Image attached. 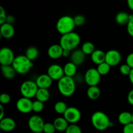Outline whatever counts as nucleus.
<instances>
[{
  "instance_id": "obj_21",
  "label": "nucleus",
  "mask_w": 133,
  "mask_h": 133,
  "mask_svg": "<svg viewBox=\"0 0 133 133\" xmlns=\"http://www.w3.org/2000/svg\"><path fill=\"white\" fill-rule=\"evenodd\" d=\"M1 73L5 78L7 79H12L16 77L17 72L12 65H6L1 66Z\"/></svg>"
},
{
  "instance_id": "obj_45",
  "label": "nucleus",
  "mask_w": 133,
  "mask_h": 133,
  "mask_svg": "<svg viewBox=\"0 0 133 133\" xmlns=\"http://www.w3.org/2000/svg\"><path fill=\"white\" fill-rule=\"evenodd\" d=\"M129 81L131 84L133 85V68H132L129 75Z\"/></svg>"
},
{
  "instance_id": "obj_35",
  "label": "nucleus",
  "mask_w": 133,
  "mask_h": 133,
  "mask_svg": "<svg viewBox=\"0 0 133 133\" xmlns=\"http://www.w3.org/2000/svg\"><path fill=\"white\" fill-rule=\"evenodd\" d=\"M11 100V97L9 94L3 93L0 95V103L1 105H6L10 103Z\"/></svg>"
},
{
  "instance_id": "obj_42",
  "label": "nucleus",
  "mask_w": 133,
  "mask_h": 133,
  "mask_svg": "<svg viewBox=\"0 0 133 133\" xmlns=\"http://www.w3.org/2000/svg\"><path fill=\"white\" fill-rule=\"evenodd\" d=\"M16 19L12 15H9L7 16V18H6V22L8 23H10V24H14V22H15Z\"/></svg>"
},
{
  "instance_id": "obj_17",
  "label": "nucleus",
  "mask_w": 133,
  "mask_h": 133,
  "mask_svg": "<svg viewBox=\"0 0 133 133\" xmlns=\"http://www.w3.org/2000/svg\"><path fill=\"white\" fill-rule=\"evenodd\" d=\"M36 83L39 88H49L53 83V79L49 76L48 74H42L37 77Z\"/></svg>"
},
{
  "instance_id": "obj_10",
  "label": "nucleus",
  "mask_w": 133,
  "mask_h": 133,
  "mask_svg": "<svg viewBox=\"0 0 133 133\" xmlns=\"http://www.w3.org/2000/svg\"><path fill=\"white\" fill-rule=\"evenodd\" d=\"M15 57L14 52L10 48L4 47L0 50V64L1 66L12 65Z\"/></svg>"
},
{
  "instance_id": "obj_22",
  "label": "nucleus",
  "mask_w": 133,
  "mask_h": 133,
  "mask_svg": "<svg viewBox=\"0 0 133 133\" xmlns=\"http://www.w3.org/2000/svg\"><path fill=\"white\" fill-rule=\"evenodd\" d=\"M88 98L91 100H97L101 96V90L97 86H90L87 91Z\"/></svg>"
},
{
  "instance_id": "obj_15",
  "label": "nucleus",
  "mask_w": 133,
  "mask_h": 133,
  "mask_svg": "<svg viewBox=\"0 0 133 133\" xmlns=\"http://www.w3.org/2000/svg\"><path fill=\"white\" fill-rule=\"evenodd\" d=\"M70 58L71 62L78 66L84 63L86 59V55L81 49H75L71 51Z\"/></svg>"
},
{
  "instance_id": "obj_24",
  "label": "nucleus",
  "mask_w": 133,
  "mask_h": 133,
  "mask_svg": "<svg viewBox=\"0 0 133 133\" xmlns=\"http://www.w3.org/2000/svg\"><path fill=\"white\" fill-rule=\"evenodd\" d=\"M130 16L126 12H119L116 16V22L119 25H127L130 20Z\"/></svg>"
},
{
  "instance_id": "obj_36",
  "label": "nucleus",
  "mask_w": 133,
  "mask_h": 133,
  "mask_svg": "<svg viewBox=\"0 0 133 133\" xmlns=\"http://www.w3.org/2000/svg\"><path fill=\"white\" fill-rule=\"evenodd\" d=\"M131 70H132V68L127 63L121 65L120 67H119V71L123 75H128L129 76Z\"/></svg>"
},
{
  "instance_id": "obj_31",
  "label": "nucleus",
  "mask_w": 133,
  "mask_h": 133,
  "mask_svg": "<svg viewBox=\"0 0 133 133\" xmlns=\"http://www.w3.org/2000/svg\"><path fill=\"white\" fill-rule=\"evenodd\" d=\"M65 133H83L81 128L79 125L74 123V124H70L66 129Z\"/></svg>"
},
{
  "instance_id": "obj_50",
  "label": "nucleus",
  "mask_w": 133,
  "mask_h": 133,
  "mask_svg": "<svg viewBox=\"0 0 133 133\" xmlns=\"http://www.w3.org/2000/svg\"><path fill=\"white\" fill-rule=\"evenodd\" d=\"M3 133H6V132H3Z\"/></svg>"
},
{
  "instance_id": "obj_12",
  "label": "nucleus",
  "mask_w": 133,
  "mask_h": 133,
  "mask_svg": "<svg viewBox=\"0 0 133 133\" xmlns=\"http://www.w3.org/2000/svg\"><path fill=\"white\" fill-rule=\"evenodd\" d=\"M122 61V55L116 49H110L106 52L105 62L112 66H116Z\"/></svg>"
},
{
  "instance_id": "obj_9",
  "label": "nucleus",
  "mask_w": 133,
  "mask_h": 133,
  "mask_svg": "<svg viewBox=\"0 0 133 133\" xmlns=\"http://www.w3.org/2000/svg\"><path fill=\"white\" fill-rule=\"evenodd\" d=\"M63 116L69 123L74 124L80 121L81 118V113L77 108L75 107H69L63 114Z\"/></svg>"
},
{
  "instance_id": "obj_16",
  "label": "nucleus",
  "mask_w": 133,
  "mask_h": 133,
  "mask_svg": "<svg viewBox=\"0 0 133 133\" xmlns=\"http://www.w3.org/2000/svg\"><path fill=\"white\" fill-rule=\"evenodd\" d=\"M0 34L1 37L6 39L11 38L15 34V29L12 24H10L5 22L1 25L0 27Z\"/></svg>"
},
{
  "instance_id": "obj_19",
  "label": "nucleus",
  "mask_w": 133,
  "mask_h": 133,
  "mask_svg": "<svg viewBox=\"0 0 133 133\" xmlns=\"http://www.w3.org/2000/svg\"><path fill=\"white\" fill-rule=\"evenodd\" d=\"M105 56L106 53L101 49H96L91 55V60L96 64L98 65L99 64L105 62Z\"/></svg>"
},
{
  "instance_id": "obj_30",
  "label": "nucleus",
  "mask_w": 133,
  "mask_h": 133,
  "mask_svg": "<svg viewBox=\"0 0 133 133\" xmlns=\"http://www.w3.org/2000/svg\"><path fill=\"white\" fill-rule=\"evenodd\" d=\"M68 107L67 106L66 103L62 101H57V102L55 104L54 109L55 111L57 113H58V114H64L65 112H66V110H67Z\"/></svg>"
},
{
  "instance_id": "obj_1",
  "label": "nucleus",
  "mask_w": 133,
  "mask_h": 133,
  "mask_svg": "<svg viewBox=\"0 0 133 133\" xmlns=\"http://www.w3.org/2000/svg\"><path fill=\"white\" fill-rule=\"evenodd\" d=\"M91 123L96 129L101 131L107 129L112 124L109 116L102 111L93 113L91 117Z\"/></svg>"
},
{
  "instance_id": "obj_38",
  "label": "nucleus",
  "mask_w": 133,
  "mask_h": 133,
  "mask_svg": "<svg viewBox=\"0 0 133 133\" xmlns=\"http://www.w3.org/2000/svg\"><path fill=\"white\" fill-rule=\"evenodd\" d=\"M7 15L5 9L3 6H0V24H3L6 22Z\"/></svg>"
},
{
  "instance_id": "obj_33",
  "label": "nucleus",
  "mask_w": 133,
  "mask_h": 133,
  "mask_svg": "<svg viewBox=\"0 0 133 133\" xmlns=\"http://www.w3.org/2000/svg\"><path fill=\"white\" fill-rule=\"evenodd\" d=\"M74 19L75 26H78V27L83 26L86 22L85 17L83 15H81V14H77V15H76L74 18Z\"/></svg>"
},
{
  "instance_id": "obj_5",
  "label": "nucleus",
  "mask_w": 133,
  "mask_h": 133,
  "mask_svg": "<svg viewBox=\"0 0 133 133\" xmlns=\"http://www.w3.org/2000/svg\"><path fill=\"white\" fill-rule=\"evenodd\" d=\"M75 27L74 18L68 15L61 17L56 24V29L61 35H63L72 32Z\"/></svg>"
},
{
  "instance_id": "obj_2",
  "label": "nucleus",
  "mask_w": 133,
  "mask_h": 133,
  "mask_svg": "<svg viewBox=\"0 0 133 133\" xmlns=\"http://www.w3.org/2000/svg\"><path fill=\"white\" fill-rule=\"evenodd\" d=\"M57 87L60 94L65 97L71 96L76 90V84L74 78L66 75L58 81Z\"/></svg>"
},
{
  "instance_id": "obj_18",
  "label": "nucleus",
  "mask_w": 133,
  "mask_h": 133,
  "mask_svg": "<svg viewBox=\"0 0 133 133\" xmlns=\"http://www.w3.org/2000/svg\"><path fill=\"white\" fill-rule=\"evenodd\" d=\"M63 48L58 44H53L48 49V55L49 58L52 59H58L62 57Z\"/></svg>"
},
{
  "instance_id": "obj_40",
  "label": "nucleus",
  "mask_w": 133,
  "mask_h": 133,
  "mask_svg": "<svg viewBox=\"0 0 133 133\" xmlns=\"http://www.w3.org/2000/svg\"><path fill=\"white\" fill-rule=\"evenodd\" d=\"M126 63L131 68H133V53H131L127 55V58H126Z\"/></svg>"
},
{
  "instance_id": "obj_43",
  "label": "nucleus",
  "mask_w": 133,
  "mask_h": 133,
  "mask_svg": "<svg viewBox=\"0 0 133 133\" xmlns=\"http://www.w3.org/2000/svg\"><path fill=\"white\" fill-rule=\"evenodd\" d=\"M71 54V51L67 50V49H64L63 53H62V57L64 58H68V57H70Z\"/></svg>"
},
{
  "instance_id": "obj_13",
  "label": "nucleus",
  "mask_w": 133,
  "mask_h": 133,
  "mask_svg": "<svg viewBox=\"0 0 133 133\" xmlns=\"http://www.w3.org/2000/svg\"><path fill=\"white\" fill-rule=\"evenodd\" d=\"M47 74L53 79V81H59L64 76L63 67L57 64L50 65L48 68Z\"/></svg>"
},
{
  "instance_id": "obj_32",
  "label": "nucleus",
  "mask_w": 133,
  "mask_h": 133,
  "mask_svg": "<svg viewBox=\"0 0 133 133\" xmlns=\"http://www.w3.org/2000/svg\"><path fill=\"white\" fill-rule=\"evenodd\" d=\"M44 109V103L39 100L36 99V101L32 102V111L35 112H40Z\"/></svg>"
},
{
  "instance_id": "obj_39",
  "label": "nucleus",
  "mask_w": 133,
  "mask_h": 133,
  "mask_svg": "<svg viewBox=\"0 0 133 133\" xmlns=\"http://www.w3.org/2000/svg\"><path fill=\"white\" fill-rule=\"evenodd\" d=\"M123 133H133V123H130L129 124L123 126Z\"/></svg>"
},
{
  "instance_id": "obj_23",
  "label": "nucleus",
  "mask_w": 133,
  "mask_h": 133,
  "mask_svg": "<svg viewBox=\"0 0 133 133\" xmlns=\"http://www.w3.org/2000/svg\"><path fill=\"white\" fill-rule=\"evenodd\" d=\"M63 69L64 75L73 77L76 74L77 70V66L70 61L64 66Z\"/></svg>"
},
{
  "instance_id": "obj_41",
  "label": "nucleus",
  "mask_w": 133,
  "mask_h": 133,
  "mask_svg": "<svg viewBox=\"0 0 133 133\" xmlns=\"http://www.w3.org/2000/svg\"><path fill=\"white\" fill-rule=\"evenodd\" d=\"M127 101L130 105L133 106V88L129 92L128 96H127Z\"/></svg>"
},
{
  "instance_id": "obj_46",
  "label": "nucleus",
  "mask_w": 133,
  "mask_h": 133,
  "mask_svg": "<svg viewBox=\"0 0 133 133\" xmlns=\"http://www.w3.org/2000/svg\"><path fill=\"white\" fill-rule=\"evenodd\" d=\"M0 109H1V116H0V119H3L4 118V108L3 105H0Z\"/></svg>"
},
{
  "instance_id": "obj_14",
  "label": "nucleus",
  "mask_w": 133,
  "mask_h": 133,
  "mask_svg": "<svg viewBox=\"0 0 133 133\" xmlns=\"http://www.w3.org/2000/svg\"><path fill=\"white\" fill-rule=\"evenodd\" d=\"M16 127L15 120L12 118L4 117L0 119V129L5 132H9L14 131Z\"/></svg>"
},
{
  "instance_id": "obj_4",
  "label": "nucleus",
  "mask_w": 133,
  "mask_h": 133,
  "mask_svg": "<svg viewBox=\"0 0 133 133\" xmlns=\"http://www.w3.org/2000/svg\"><path fill=\"white\" fill-rule=\"evenodd\" d=\"M12 66L17 74L24 75L27 74L33 67L32 61L26 57L25 55H18L15 57L12 63Z\"/></svg>"
},
{
  "instance_id": "obj_37",
  "label": "nucleus",
  "mask_w": 133,
  "mask_h": 133,
  "mask_svg": "<svg viewBox=\"0 0 133 133\" xmlns=\"http://www.w3.org/2000/svg\"><path fill=\"white\" fill-rule=\"evenodd\" d=\"M127 31L129 35L133 37V15L130 16V20L127 25Z\"/></svg>"
},
{
  "instance_id": "obj_3",
  "label": "nucleus",
  "mask_w": 133,
  "mask_h": 133,
  "mask_svg": "<svg viewBox=\"0 0 133 133\" xmlns=\"http://www.w3.org/2000/svg\"><path fill=\"white\" fill-rule=\"evenodd\" d=\"M81 42V37L77 32H70L62 35L60 39L59 44L63 49L69 51H74L77 48Z\"/></svg>"
},
{
  "instance_id": "obj_26",
  "label": "nucleus",
  "mask_w": 133,
  "mask_h": 133,
  "mask_svg": "<svg viewBox=\"0 0 133 133\" xmlns=\"http://www.w3.org/2000/svg\"><path fill=\"white\" fill-rule=\"evenodd\" d=\"M35 97L37 100H39L43 103H45L49 100V97H50V93H49V91L48 90V88H38Z\"/></svg>"
},
{
  "instance_id": "obj_44",
  "label": "nucleus",
  "mask_w": 133,
  "mask_h": 133,
  "mask_svg": "<svg viewBox=\"0 0 133 133\" xmlns=\"http://www.w3.org/2000/svg\"><path fill=\"white\" fill-rule=\"evenodd\" d=\"M127 3L128 7L133 11V0H127Z\"/></svg>"
},
{
  "instance_id": "obj_11",
  "label": "nucleus",
  "mask_w": 133,
  "mask_h": 133,
  "mask_svg": "<svg viewBox=\"0 0 133 133\" xmlns=\"http://www.w3.org/2000/svg\"><path fill=\"white\" fill-rule=\"evenodd\" d=\"M32 102L31 99L22 97L17 101L16 107L19 112L28 114L32 111Z\"/></svg>"
},
{
  "instance_id": "obj_48",
  "label": "nucleus",
  "mask_w": 133,
  "mask_h": 133,
  "mask_svg": "<svg viewBox=\"0 0 133 133\" xmlns=\"http://www.w3.org/2000/svg\"><path fill=\"white\" fill-rule=\"evenodd\" d=\"M132 123H133V112H132Z\"/></svg>"
},
{
  "instance_id": "obj_20",
  "label": "nucleus",
  "mask_w": 133,
  "mask_h": 133,
  "mask_svg": "<svg viewBox=\"0 0 133 133\" xmlns=\"http://www.w3.org/2000/svg\"><path fill=\"white\" fill-rule=\"evenodd\" d=\"M55 127L56 130L59 132H63L66 131V129L69 126V123L64 117H58L53 122Z\"/></svg>"
},
{
  "instance_id": "obj_6",
  "label": "nucleus",
  "mask_w": 133,
  "mask_h": 133,
  "mask_svg": "<svg viewBox=\"0 0 133 133\" xmlns=\"http://www.w3.org/2000/svg\"><path fill=\"white\" fill-rule=\"evenodd\" d=\"M38 87L36 81L27 80L23 82L20 86V93L22 97L32 99L36 96Z\"/></svg>"
},
{
  "instance_id": "obj_27",
  "label": "nucleus",
  "mask_w": 133,
  "mask_h": 133,
  "mask_svg": "<svg viewBox=\"0 0 133 133\" xmlns=\"http://www.w3.org/2000/svg\"><path fill=\"white\" fill-rule=\"evenodd\" d=\"M26 57L29 58L31 61H35L38 58L39 55V51L37 48L35 46H30L26 49L25 54Z\"/></svg>"
},
{
  "instance_id": "obj_7",
  "label": "nucleus",
  "mask_w": 133,
  "mask_h": 133,
  "mask_svg": "<svg viewBox=\"0 0 133 133\" xmlns=\"http://www.w3.org/2000/svg\"><path fill=\"white\" fill-rule=\"evenodd\" d=\"M101 75L97 71V68H90L87 70L84 76V82L87 85L97 86L100 83Z\"/></svg>"
},
{
  "instance_id": "obj_25",
  "label": "nucleus",
  "mask_w": 133,
  "mask_h": 133,
  "mask_svg": "<svg viewBox=\"0 0 133 133\" xmlns=\"http://www.w3.org/2000/svg\"><path fill=\"white\" fill-rule=\"evenodd\" d=\"M118 122L123 126L132 122V113L128 111H124L121 112L118 116Z\"/></svg>"
},
{
  "instance_id": "obj_34",
  "label": "nucleus",
  "mask_w": 133,
  "mask_h": 133,
  "mask_svg": "<svg viewBox=\"0 0 133 133\" xmlns=\"http://www.w3.org/2000/svg\"><path fill=\"white\" fill-rule=\"evenodd\" d=\"M56 130L55 127L53 123H45L43 129V132L44 133H55Z\"/></svg>"
},
{
  "instance_id": "obj_49",
  "label": "nucleus",
  "mask_w": 133,
  "mask_h": 133,
  "mask_svg": "<svg viewBox=\"0 0 133 133\" xmlns=\"http://www.w3.org/2000/svg\"><path fill=\"white\" fill-rule=\"evenodd\" d=\"M122 1H127V0H122Z\"/></svg>"
},
{
  "instance_id": "obj_29",
  "label": "nucleus",
  "mask_w": 133,
  "mask_h": 133,
  "mask_svg": "<svg viewBox=\"0 0 133 133\" xmlns=\"http://www.w3.org/2000/svg\"><path fill=\"white\" fill-rule=\"evenodd\" d=\"M110 68H111V66L106 62L99 64L97 65V71L101 74V75H107L110 72Z\"/></svg>"
},
{
  "instance_id": "obj_28",
  "label": "nucleus",
  "mask_w": 133,
  "mask_h": 133,
  "mask_svg": "<svg viewBox=\"0 0 133 133\" xmlns=\"http://www.w3.org/2000/svg\"><path fill=\"white\" fill-rule=\"evenodd\" d=\"M81 49L86 55H91L92 53L96 50L94 44L91 42H85L82 45Z\"/></svg>"
},
{
  "instance_id": "obj_8",
  "label": "nucleus",
  "mask_w": 133,
  "mask_h": 133,
  "mask_svg": "<svg viewBox=\"0 0 133 133\" xmlns=\"http://www.w3.org/2000/svg\"><path fill=\"white\" fill-rule=\"evenodd\" d=\"M44 122V119L38 115H33L28 120V127L32 132H43Z\"/></svg>"
},
{
  "instance_id": "obj_47",
  "label": "nucleus",
  "mask_w": 133,
  "mask_h": 133,
  "mask_svg": "<svg viewBox=\"0 0 133 133\" xmlns=\"http://www.w3.org/2000/svg\"><path fill=\"white\" fill-rule=\"evenodd\" d=\"M32 133H44L43 132H32Z\"/></svg>"
}]
</instances>
